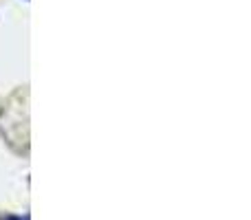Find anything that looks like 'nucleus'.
Returning a JSON list of instances; mask_svg holds the SVG:
<instances>
[{"label":"nucleus","mask_w":251,"mask_h":220,"mask_svg":"<svg viewBox=\"0 0 251 220\" xmlns=\"http://www.w3.org/2000/svg\"><path fill=\"white\" fill-rule=\"evenodd\" d=\"M25 220H29V218H25Z\"/></svg>","instance_id":"f257e3e1"}]
</instances>
